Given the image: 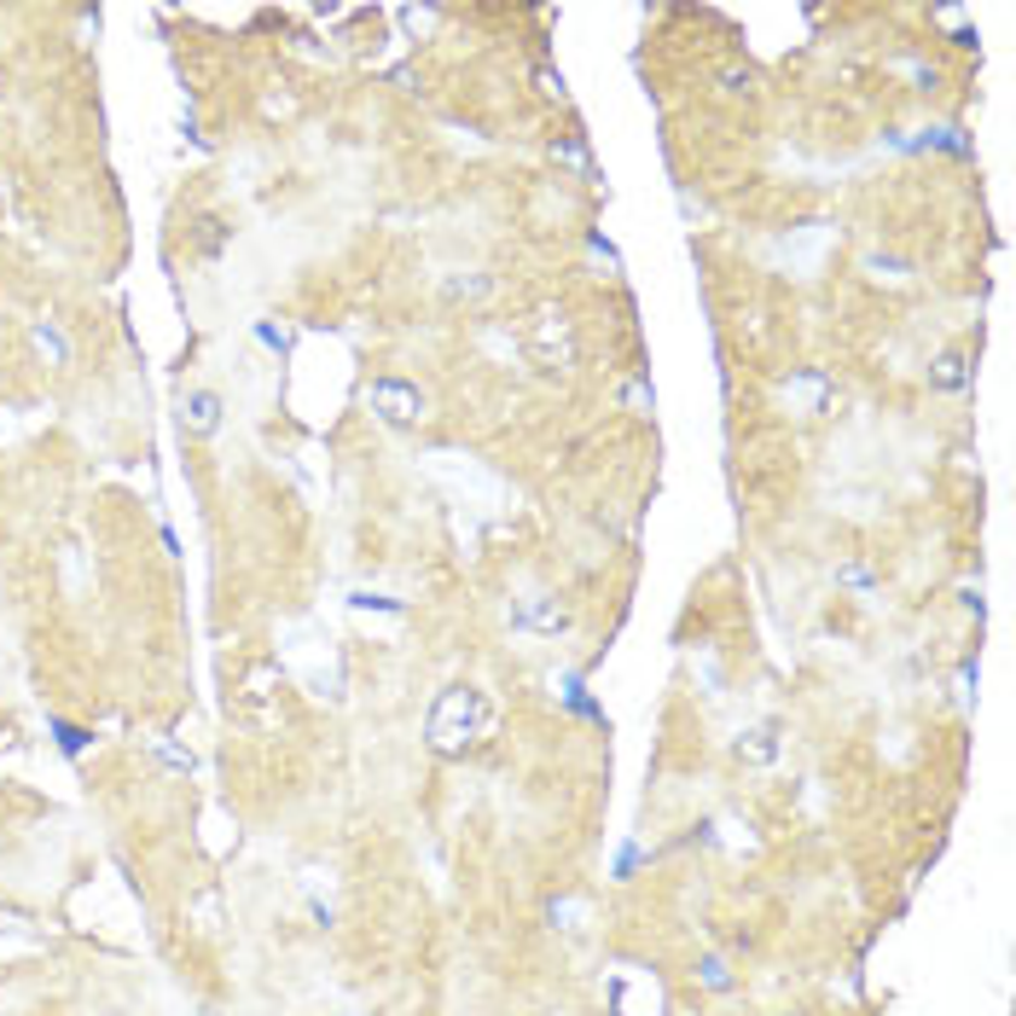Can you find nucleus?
<instances>
[{
	"label": "nucleus",
	"mask_w": 1016,
	"mask_h": 1016,
	"mask_svg": "<svg viewBox=\"0 0 1016 1016\" xmlns=\"http://www.w3.org/2000/svg\"><path fill=\"white\" fill-rule=\"evenodd\" d=\"M488 720H494V708H488V698L477 686H448L442 698H436V708H430V750L436 755H460L471 738L488 732Z\"/></svg>",
	"instance_id": "1"
},
{
	"label": "nucleus",
	"mask_w": 1016,
	"mask_h": 1016,
	"mask_svg": "<svg viewBox=\"0 0 1016 1016\" xmlns=\"http://www.w3.org/2000/svg\"><path fill=\"white\" fill-rule=\"evenodd\" d=\"M366 401H372V413L384 418V425H418V413H425V396H418L406 378H372L366 389Z\"/></svg>",
	"instance_id": "2"
},
{
	"label": "nucleus",
	"mask_w": 1016,
	"mask_h": 1016,
	"mask_svg": "<svg viewBox=\"0 0 1016 1016\" xmlns=\"http://www.w3.org/2000/svg\"><path fill=\"white\" fill-rule=\"evenodd\" d=\"M180 430L186 436H215L222 430V396H215V389H192V396L180 401Z\"/></svg>",
	"instance_id": "3"
},
{
	"label": "nucleus",
	"mask_w": 1016,
	"mask_h": 1016,
	"mask_svg": "<svg viewBox=\"0 0 1016 1016\" xmlns=\"http://www.w3.org/2000/svg\"><path fill=\"white\" fill-rule=\"evenodd\" d=\"M535 354L540 361H569V331H564V314H540L535 319Z\"/></svg>",
	"instance_id": "4"
},
{
	"label": "nucleus",
	"mask_w": 1016,
	"mask_h": 1016,
	"mask_svg": "<svg viewBox=\"0 0 1016 1016\" xmlns=\"http://www.w3.org/2000/svg\"><path fill=\"white\" fill-rule=\"evenodd\" d=\"M929 384H936V389H946V396H958V389H970V361H964L958 349L936 354V361H929Z\"/></svg>",
	"instance_id": "5"
},
{
	"label": "nucleus",
	"mask_w": 1016,
	"mask_h": 1016,
	"mask_svg": "<svg viewBox=\"0 0 1016 1016\" xmlns=\"http://www.w3.org/2000/svg\"><path fill=\"white\" fill-rule=\"evenodd\" d=\"M738 761H773L778 755V726L773 720H761V726H750V732H738Z\"/></svg>",
	"instance_id": "6"
},
{
	"label": "nucleus",
	"mask_w": 1016,
	"mask_h": 1016,
	"mask_svg": "<svg viewBox=\"0 0 1016 1016\" xmlns=\"http://www.w3.org/2000/svg\"><path fill=\"white\" fill-rule=\"evenodd\" d=\"M517 622H523V628H535V634H564L569 628V616L552 599H529V604L517 610Z\"/></svg>",
	"instance_id": "7"
},
{
	"label": "nucleus",
	"mask_w": 1016,
	"mask_h": 1016,
	"mask_svg": "<svg viewBox=\"0 0 1016 1016\" xmlns=\"http://www.w3.org/2000/svg\"><path fill=\"white\" fill-rule=\"evenodd\" d=\"M831 575H837V587H849V592H860V599H871V592H877V575H871L866 564H854V557H842V564H837Z\"/></svg>",
	"instance_id": "8"
},
{
	"label": "nucleus",
	"mask_w": 1016,
	"mask_h": 1016,
	"mask_svg": "<svg viewBox=\"0 0 1016 1016\" xmlns=\"http://www.w3.org/2000/svg\"><path fill=\"white\" fill-rule=\"evenodd\" d=\"M622 406L645 418L651 406H656V389H651V378H628V384H622Z\"/></svg>",
	"instance_id": "9"
},
{
	"label": "nucleus",
	"mask_w": 1016,
	"mask_h": 1016,
	"mask_svg": "<svg viewBox=\"0 0 1016 1016\" xmlns=\"http://www.w3.org/2000/svg\"><path fill=\"white\" fill-rule=\"evenodd\" d=\"M36 343L53 354V361H71V343H64V331L53 326V319H36Z\"/></svg>",
	"instance_id": "10"
},
{
	"label": "nucleus",
	"mask_w": 1016,
	"mask_h": 1016,
	"mask_svg": "<svg viewBox=\"0 0 1016 1016\" xmlns=\"http://www.w3.org/2000/svg\"><path fill=\"white\" fill-rule=\"evenodd\" d=\"M698 981H703V988H715V993H726V988H732V970H726L720 958H698Z\"/></svg>",
	"instance_id": "11"
},
{
	"label": "nucleus",
	"mask_w": 1016,
	"mask_h": 1016,
	"mask_svg": "<svg viewBox=\"0 0 1016 1016\" xmlns=\"http://www.w3.org/2000/svg\"><path fill=\"white\" fill-rule=\"evenodd\" d=\"M720 88H726V93H750L755 76H750V71H720Z\"/></svg>",
	"instance_id": "12"
},
{
	"label": "nucleus",
	"mask_w": 1016,
	"mask_h": 1016,
	"mask_svg": "<svg viewBox=\"0 0 1016 1016\" xmlns=\"http://www.w3.org/2000/svg\"><path fill=\"white\" fill-rule=\"evenodd\" d=\"M535 88L547 93V99H564V76H552V71H535Z\"/></svg>",
	"instance_id": "13"
},
{
	"label": "nucleus",
	"mask_w": 1016,
	"mask_h": 1016,
	"mask_svg": "<svg viewBox=\"0 0 1016 1016\" xmlns=\"http://www.w3.org/2000/svg\"><path fill=\"white\" fill-rule=\"evenodd\" d=\"M552 158H564V163H587V151H581V146H552Z\"/></svg>",
	"instance_id": "14"
}]
</instances>
